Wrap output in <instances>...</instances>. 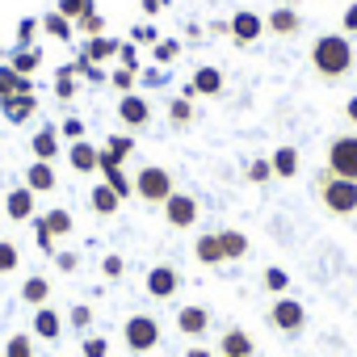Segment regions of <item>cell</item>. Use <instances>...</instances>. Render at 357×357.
Returning <instances> with one entry per match:
<instances>
[{
	"instance_id": "6f0895ef",
	"label": "cell",
	"mask_w": 357,
	"mask_h": 357,
	"mask_svg": "<svg viewBox=\"0 0 357 357\" xmlns=\"http://www.w3.org/2000/svg\"><path fill=\"white\" fill-rule=\"evenodd\" d=\"M185 357H215L211 349H202V344H194V349H185Z\"/></svg>"
},
{
	"instance_id": "680465c9",
	"label": "cell",
	"mask_w": 357,
	"mask_h": 357,
	"mask_svg": "<svg viewBox=\"0 0 357 357\" xmlns=\"http://www.w3.org/2000/svg\"><path fill=\"white\" fill-rule=\"evenodd\" d=\"M282 5H294V9H298V5H303V0H282Z\"/></svg>"
},
{
	"instance_id": "4316f807",
	"label": "cell",
	"mask_w": 357,
	"mask_h": 357,
	"mask_svg": "<svg viewBox=\"0 0 357 357\" xmlns=\"http://www.w3.org/2000/svg\"><path fill=\"white\" fill-rule=\"evenodd\" d=\"M219 244H223V261H240V257H248V236L236 231V227H223V231H219Z\"/></svg>"
},
{
	"instance_id": "681fc988",
	"label": "cell",
	"mask_w": 357,
	"mask_h": 357,
	"mask_svg": "<svg viewBox=\"0 0 357 357\" xmlns=\"http://www.w3.org/2000/svg\"><path fill=\"white\" fill-rule=\"evenodd\" d=\"M101 273H105V278H109V282H114V278H122V273H126V261H122V257H118V252H109V257H105V261H101Z\"/></svg>"
},
{
	"instance_id": "9f6ffc18",
	"label": "cell",
	"mask_w": 357,
	"mask_h": 357,
	"mask_svg": "<svg viewBox=\"0 0 357 357\" xmlns=\"http://www.w3.org/2000/svg\"><path fill=\"white\" fill-rule=\"evenodd\" d=\"M344 118L357 126V97H349V101H344Z\"/></svg>"
},
{
	"instance_id": "603a6c76",
	"label": "cell",
	"mask_w": 357,
	"mask_h": 357,
	"mask_svg": "<svg viewBox=\"0 0 357 357\" xmlns=\"http://www.w3.org/2000/svg\"><path fill=\"white\" fill-rule=\"evenodd\" d=\"M97 151H101L97 143L80 139V143H72V147H68V164H72L76 172H84V176H89V172H97Z\"/></svg>"
},
{
	"instance_id": "bcb514c9",
	"label": "cell",
	"mask_w": 357,
	"mask_h": 357,
	"mask_svg": "<svg viewBox=\"0 0 357 357\" xmlns=\"http://www.w3.org/2000/svg\"><path fill=\"white\" fill-rule=\"evenodd\" d=\"M139 84H143V89H164V84H168V76H164V68H155V63H151V68H143V72H139Z\"/></svg>"
},
{
	"instance_id": "74e56055",
	"label": "cell",
	"mask_w": 357,
	"mask_h": 357,
	"mask_svg": "<svg viewBox=\"0 0 357 357\" xmlns=\"http://www.w3.org/2000/svg\"><path fill=\"white\" fill-rule=\"evenodd\" d=\"M261 282H265V290H269V294H286V290H290V273H286L282 265H269Z\"/></svg>"
},
{
	"instance_id": "277c9868",
	"label": "cell",
	"mask_w": 357,
	"mask_h": 357,
	"mask_svg": "<svg viewBox=\"0 0 357 357\" xmlns=\"http://www.w3.org/2000/svg\"><path fill=\"white\" fill-rule=\"evenodd\" d=\"M324 168L332 176L357 181V135H332L328 139V151H324Z\"/></svg>"
},
{
	"instance_id": "7a4b0ae2",
	"label": "cell",
	"mask_w": 357,
	"mask_h": 357,
	"mask_svg": "<svg viewBox=\"0 0 357 357\" xmlns=\"http://www.w3.org/2000/svg\"><path fill=\"white\" fill-rule=\"evenodd\" d=\"M319 202L328 215L336 219H349L357 215V181H344V176H332L328 168L319 172Z\"/></svg>"
},
{
	"instance_id": "7dc6e473",
	"label": "cell",
	"mask_w": 357,
	"mask_h": 357,
	"mask_svg": "<svg viewBox=\"0 0 357 357\" xmlns=\"http://www.w3.org/2000/svg\"><path fill=\"white\" fill-rule=\"evenodd\" d=\"M80 353H84V357H109V340H105V336H84Z\"/></svg>"
},
{
	"instance_id": "f6af8a7d",
	"label": "cell",
	"mask_w": 357,
	"mask_h": 357,
	"mask_svg": "<svg viewBox=\"0 0 357 357\" xmlns=\"http://www.w3.org/2000/svg\"><path fill=\"white\" fill-rule=\"evenodd\" d=\"M248 181H252V185L273 181V164H269V160H252V164H248Z\"/></svg>"
},
{
	"instance_id": "52a82bcc",
	"label": "cell",
	"mask_w": 357,
	"mask_h": 357,
	"mask_svg": "<svg viewBox=\"0 0 357 357\" xmlns=\"http://www.w3.org/2000/svg\"><path fill=\"white\" fill-rule=\"evenodd\" d=\"M160 211H164V223L176 227V231H190V227L198 223V215H202L198 198H194V194H181V190H172V198H168Z\"/></svg>"
},
{
	"instance_id": "83f0119b",
	"label": "cell",
	"mask_w": 357,
	"mask_h": 357,
	"mask_svg": "<svg viewBox=\"0 0 357 357\" xmlns=\"http://www.w3.org/2000/svg\"><path fill=\"white\" fill-rule=\"evenodd\" d=\"M47 298H51V282L47 278H26L22 282V303H30V307H47Z\"/></svg>"
},
{
	"instance_id": "d6a6232c",
	"label": "cell",
	"mask_w": 357,
	"mask_h": 357,
	"mask_svg": "<svg viewBox=\"0 0 357 357\" xmlns=\"http://www.w3.org/2000/svg\"><path fill=\"white\" fill-rule=\"evenodd\" d=\"M168 122L172 126H190L194 122V101L190 97H172L168 101Z\"/></svg>"
},
{
	"instance_id": "9a60e30c",
	"label": "cell",
	"mask_w": 357,
	"mask_h": 357,
	"mask_svg": "<svg viewBox=\"0 0 357 357\" xmlns=\"http://www.w3.org/2000/svg\"><path fill=\"white\" fill-rule=\"evenodd\" d=\"M0 109H5V122L22 126V122H30V118L38 114V97H34V93H17V97H5V101H0Z\"/></svg>"
},
{
	"instance_id": "4fadbf2b",
	"label": "cell",
	"mask_w": 357,
	"mask_h": 357,
	"mask_svg": "<svg viewBox=\"0 0 357 357\" xmlns=\"http://www.w3.org/2000/svg\"><path fill=\"white\" fill-rule=\"evenodd\" d=\"M176 328H181L190 340H202V336L211 332V311H206V307H198V303H190V307L176 311Z\"/></svg>"
},
{
	"instance_id": "11a10c76",
	"label": "cell",
	"mask_w": 357,
	"mask_h": 357,
	"mask_svg": "<svg viewBox=\"0 0 357 357\" xmlns=\"http://www.w3.org/2000/svg\"><path fill=\"white\" fill-rule=\"evenodd\" d=\"M164 5H168V0H143V13H147V17H155Z\"/></svg>"
},
{
	"instance_id": "e0dca14e",
	"label": "cell",
	"mask_w": 357,
	"mask_h": 357,
	"mask_svg": "<svg viewBox=\"0 0 357 357\" xmlns=\"http://www.w3.org/2000/svg\"><path fill=\"white\" fill-rule=\"evenodd\" d=\"M26 190L34 194H55V164L51 160H34L26 168Z\"/></svg>"
},
{
	"instance_id": "d6986e66",
	"label": "cell",
	"mask_w": 357,
	"mask_h": 357,
	"mask_svg": "<svg viewBox=\"0 0 357 357\" xmlns=\"http://www.w3.org/2000/svg\"><path fill=\"white\" fill-rule=\"evenodd\" d=\"M34 336L38 340H51V344L63 336V319H59L55 307H34Z\"/></svg>"
},
{
	"instance_id": "3957f363",
	"label": "cell",
	"mask_w": 357,
	"mask_h": 357,
	"mask_svg": "<svg viewBox=\"0 0 357 357\" xmlns=\"http://www.w3.org/2000/svg\"><path fill=\"white\" fill-rule=\"evenodd\" d=\"M172 172L168 168H160V164H143L139 172H135V198L143 202V206H164L168 198H172Z\"/></svg>"
},
{
	"instance_id": "94428289",
	"label": "cell",
	"mask_w": 357,
	"mask_h": 357,
	"mask_svg": "<svg viewBox=\"0 0 357 357\" xmlns=\"http://www.w3.org/2000/svg\"><path fill=\"white\" fill-rule=\"evenodd\" d=\"M219 357H223V353H219Z\"/></svg>"
},
{
	"instance_id": "f907efd6",
	"label": "cell",
	"mask_w": 357,
	"mask_h": 357,
	"mask_svg": "<svg viewBox=\"0 0 357 357\" xmlns=\"http://www.w3.org/2000/svg\"><path fill=\"white\" fill-rule=\"evenodd\" d=\"M118 63L139 72V55H135V43H122V47H118Z\"/></svg>"
},
{
	"instance_id": "60d3db41",
	"label": "cell",
	"mask_w": 357,
	"mask_h": 357,
	"mask_svg": "<svg viewBox=\"0 0 357 357\" xmlns=\"http://www.w3.org/2000/svg\"><path fill=\"white\" fill-rule=\"evenodd\" d=\"M76 30H80L84 38H101V34H105V17H101V13H89V17L76 22Z\"/></svg>"
},
{
	"instance_id": "8992f818",
	"label": "cell",
	"mask_w": 357,
	"mask_h": 357,
	"mask_svg": "<svg viewBox=\"0 0 357 357\" xmlns=\"http://www.w3.org/2000/svg\"><path fill=\"white\" fill-rule=\"evenodd\" d=\"M269 324H273L278 332H286V336H298V332L307 328V307H303L298 298H290V294H278L273 307H269Z\"/></svg>"
},
{
	"instance_id": "f35d334b",
	"label": "cell",
	"mask_w": 357,
	"mask_h": 357,
	"mask_svg": "<svg viewBox=\"0 0 357 357\" xmlns=\"http://www.w3.org/2000/svg\"><path fill=\"white\" fill-rule=\"evenodd\" d=\"M22 265V252H17V244L13 240H0V273H13Z\"/></svg>"
},
{
	"instance_id": "4dcf8cb0",
	"label": "cell",
	"mask_w": 357,
	"mask_h": 357,
	"mask_svg": "<svg viewBox=\"0 0 357 357\" xmlns=\"http://www.w3.org/2000/svg\"><path fill=\"white\" fill-rule=\"evenodd\" d=\"M55 13H59V17H68V22L76 26L80 17L97 13V0H59V5H55Z\"/></svg>"
},
{
	"instance_id": "8d00e7d4",
	"label": "cell",
	"mask_w": 357,
	"mask_h": 357,
	"mask_svg": "<svg viewBox=\"0 0 357 357\" xmlns=\"http://www.w3.org/2000/svg\"><path fill=\"white\" fill-rule=\"evenodd\" d=\"M109 84H114V89H118V93L126 97V93H135V84H139V72H135V68H122V63H118V68L109 72Z\"/></svg>"
},
{
	"instance_id": "cb8c5ba5",
	"label": "cell",
	"mask_w": 357,
	"mask_h": 357,
	"mask_svg": "<svg viewBox=\"0 0 357 357\" xmlns=\"http://www.w3.org/2000/svg\"><path fill=\"white\" fill-rule=\"evenodd\" d=\"M17 93H34V80L30 76H17L13 68H9V59L0 63V101L5 97H17Z\"/></svg>"
},
{
	"instance_id": "6da1fadb",
	"label": "cell",
	"mask_w": 357,
	"mask_h": 357,
	"mask_svg": "<svg viewBox=\"0 0 357 357\" xmlns=\"http://www.w3.org/2000/svg\"><path fill=\"white\" fill-rule=\"evenodd\" d=\"M357 68V51H353V38L344 34H319L311 43V72L324 80V84H340L349 80Z\"/></svg>"
},
{
	"instance_id": "d590c367",
	"label": "cell",
	"mask_w": 357,
	"mask_h": 357,
	"mask_svg": "<svg viewBox=\"0 0 357 357\" xmlns=\"http://www.w3.org/2000/svg\"><path fill=\"white\" fill-rule=\"evenodd\" d=\"M5 357H34V336L30 332H13L5 340Z\"/></svg>"
},
{
	"instance_id": "ffe728a7",
	"label": "cell",
	"mask_w": 357,
	"mask_h": 357,
	"mask_svg": "<svg viewBox=\"0 0 357 357\" xmlns=\"http://www.w3.org/2000/svg\"><path fill=\"white\" fill-rule=\"evenodd\" d=\"M269 164H273V176H278V181H294V176H298V147H290V143H282L273 155H269Z\"/></svg>"
},
{
	"instance_id": "836d02e7",
	"label": "cell",
	"mask_w": 357,
	"mask_h": 357,
	"mask_svg": "<svg viewBox=\"0 0 357 357\" xmlns=\"http://www.w3.org/2000/svg\"><path fill=\"white\" fill-rule=\"evenodd\" d=\"M101 147H105V151H109V155H114L118 164H126V160L135 155V139H130V135H109V139H105Z\"/></svg>"
},
{
	"instance_id": "816d5d0a",
	"label": "cell",
	"mask_w": 357,
	"mask_h": 357,
	"mask_svg": "<svg viewBox=\"0 0 357 357\" xmlns=\"http://www.w3.org/2000/svg\"><path fill=\"white\" fill-rule=\"evenodd\" d=\"M55 265H59V273H76L80 269V257L76 252H55Z\"/></svg>"
},
{
	"instance_id": "8fae6325",
	"label": "cell",
	"mask_w": 357,
	"mask_h": 357,
	"mask_svg": "<svg viewBox=\"0 0 357 357\" xmlns=\"http://www.w3.org/2000/svg\"><path fill=\"white\" fill-rule=\"evenodd\" d=\"M118 122H122L126 130H139V126H147V122H151V105H147V97H139V93H126V97H118Z\"/></svg>"
},
{
	"instance_id": "f5cc1de1",
	"label": "cell",
	"mask_w": 357,
	"mask_h": 357,
	"mask_svg": "<svg viewBox=\"0 0 357 357\" xmlns=\"http://www.w3.org/2000/svg\"><path fill=\"white\" fill-rule=\"evenodd\" d=\"M340 34H344V38H353V34H357V5H349V9H344V17H340Z\"/></svg>"
},
{
	"instance_id": "b9f144b4",
	"label": "cell",
	"mask_w": 357,
	"mask_h": 357,
	"mask_svg": "<svg viewBox=\"0 0 357 357\" xmlns=\"http://www.w3.org/2000/svg\"><path fill=\"white\" fill-rule=\"evenodd\" d=\"M38 17H22L17 22V47H34V38H38Z\"/></svg>"
},
{
	"instance_id": "7c38bea8",
	"label": "cell",
	"mask_w": 357,
	"mask_h": 357,
	"mask_svg": "<svg viewBox=\"0 0 357 357\" xmlns=\"http://www.w3.org/2000/svg\"><path fill=\"white\" fill-rule=\"evenodd\" d=\"M176 290H181V273L172 265H151L147 269V294L151 298H172Z\"/></svg>"
},
{
	"instance_id": "9c48e42d",
	"label": "cell",
	"mask_w": 357,
	"mask_h": 357,
	"mask_svg": "<svg viewBox=\"0 0 357 357\" xmlns=\"http://www.w3.org/2000/svg\"><path fill=\"white\" fill-rule=\"evenodd\" d=\"M265 34H273V38H282V43L298 38V34H303V13H298L294 5H278V9H269V17H265Z\"/></svg>"
},
{
	"instance_id": "1f68e13d",
	"label": "cell",
	"mask_w": 357,
	"mask_h": 357,
	"mask_svg": "<svg viewBox=\"0 0 357 357\" xmlns=\"http://www.w3.org/2000/svg\"><path fill=\"white\" fill-rule=\"evenodd\" d=\"M72 76H80V80H89V84H105V80H109V72H105L101 63L84 59V55H80V59L72 63Z\"/></svg>"
},
{
	"instance_id": "ab89813d",
	"label": "cell",
	"mask_w": 357,
	"mask_h": 357,
	"mask_svg": "<svg viewBox=\"0 0 357 357\" xmlns=\"http://www.w3.org/2000/svg\"><path fill=\"white\" fill-rule=\"evenodd\" d=\"M34 223V244H38V252H47V257H55V236L47 231V223H43V215L38 219H30Z\"/></svg>"
},
{
	"instance_id": "5b68a950",
	"label": "cell",
	"mask_w": 357,
	"mask_h": 357,
	"mask_svg": "<svg viewBox=\"0 0 357 357\" xmlns=\"http://www.w3.org/2000/svg\"><path fill=\"white\" fill-rule=\"evenodd\" d=\"M122 344H126L130 353H151V349L160 344V324H155V315H130V319L122 324Z\"/></svg>"
},
{
	"instance_id": "7bdbcfd3",
	"label": "cell",
	"mask_w": 357,
	"mask_h": 357,
	"mask_svg": "<svg viewBox=\"0 0 357 357\" xmlns=\"http://www.w3.org/2000/svg\"><path fill=\"white\" fill-rule=\"evenodd\" d=\"M72 93H76V76H72V68H59L55 72V97L72 101Z\"/></svg>"
},
{
	"instance_id": "44dd1931",
	"label": "cell",
	"mask_w": 357,
	"mask_h": 357,
	"mask_svg": "<svg viewBox=\"0 0 357 357\" xmlns=\"http://www.w3.org/2000/svg\"><path fill=\"white\" fill-rule=\"evenodd\" d=\"M118 47H122L118 38H109V34H101V38H84V47H80V55L105 68L109 59H118Z\"/></svg>"
},
{
	"instance_id": "d4e9b609",
	"label": "cell",
	"mask_w": 357,
	"mask_h": 357,
	"mask_svg": "<svg viewBox=\"0 0 357 357\" xmlns=\"http://www.w3.org/2000/svg\"><path fill=\"white\" fill-rule=\"evenodd\" d=\"M194 257L198 265H223V244H219V231H206L194 240Z\"/></svg>"
},
{
	"instance_id": "30bf717a",
	"label": "cell",
	"mask_w": 357,
	"mask_h": 357,
	"mask_svg": "<svg viewBox=\"0 0 357 357\" xmlns=\"http://www.w3.org/2000/svg\"><path fill=\"white\" fill-rule=\"evenodd\" d=\"M223 84H227V80H223V72H219L215 63H202V68L190 76V84L181 89V97H190V101H194V97H219V93H223Z\"/></svg>"
},
{
	"instance_id": "484cf974",
	"label": "cell",
	"mask_w": 357,
	"mask_h": 357,
	"mask_svg": "<svg viewBox=\"0 0 357 357\" xmlns=\"http://www.w3.org/2000/svg\"><path fill=\"white\" fill-rule=\"evenodd\" d=\"M9 68H13L17 76H34V72L43 68V51H38V47H17V51L9 55Z\"/></svg>"
},
{
	"instance_id": "f1b7e54d",
	"label": "cell",
	"mask_w": 357,
	"mask_h": 357,
	"mask_svg": "<svg viewBox=\"0 0 357 357\" xmlns=\"http://www.w3.org/2000/svg\"><path fill=\"white\" fill-rule=\"evenodd\" d=\"M38 26H43V34H51L55 43H72V34H76V26H72L68 17H59L55 9H51V13H47L43 22H38Z\"/></svg>"
},
{
	"instance_id": "c3c4849f",
	"label": "cell",
	"mask_w": 357,
	"mask_h": 357,
	"mask_svg": "<svg viewBox=\"0 0 357 357\" xmlns=\"http://www.w3.org/2000/svg\"><path fill=\"white\" fill-rule=\"evenodd\" d=\"M59 135H63L68 143H80V139H84V122H80V118H63V122H59Z\"/></svg>"
},
{
	"instance_id": "91938a15",
	"label": "cell",
	"mask_w": 357,
	"mask_h": 357,
	"mask_svg": "<svg viewBox=\"0 0 357 357\" xmlns=\"http://www.w3.org/2000/svg\"><path fill=\"white\" fill-rule=\"evenodd\" d=\"M0 63H5V51H0Z\"/></svg>"
},
{
	"instance_id": "ac0fdd59",
	"label": "cell",
	"mask_w": 357,
	"mask_h": 357,
	"mask_svg": "<svg viewBox=\"0 0 357 357\" xmlns=\"http://www.w3.org/2000/svg\"><path fill=\"white\" fill-rule=\"evenodd\" d=\"M59 143H63L59 126H38V135L30 139V151H34V160H51V164H55V155H59Z\"/></svg>"
},
{
	"instance_id": "ee69618b",
	"label": "cell",
	"mask_w": 357,
	"mask_h": 357,
	"mask_svg": "<svg viewBox=\"0 0 357 357\" xmlns=\"http://www.w3.org/2000/svg\"><path fill=\"white\" fill-rule=\"evenodd\" d=\"M93 315H97V311H93L89 303H76L68 319H72V328H76V332H89V328H93Z\"/></svg>"
},
{
	"instance_id": "db71d44e",
	"label": "cell",
	"mask_w": 357,
	"mask_h": 357,
	"mask_svg": "<svg viewBox=\"0 0 357 357\" xmlns=\"http://www.w3.org/2000/svg\"><path fill=\"white\" fill-rule=\"evenodd\" d=\"M130 38H135V43H147V47H155V43H160V34H155L151 26H135V30H130Z\"/></svg>"
},
{
	"instance_id": "2e32d148",
	"label": "cell",
	"mask_w": 357,
	"mask_h": 357,
	"mask_svg": "<svg viewBox=\"0 0 357 357\" xmlns=\"http://www.w3.org/2000/svg\"><path fill=\"white\" fill-rule=\"evenodd\" d=\"M89 206H93V215H97V219H114V215L122 211V198H118L105 181H97V185L89 190Z\"/></svg>"
},
{
	"instance_id": "7402d4cb",
	"label": "cell",
	"mask_w": 357,
	"mask_h": 357,
	"mask_svg": "<svg viewBox=\"0 0 357 357\" xmlns=\"http://www.w3.org/2000/svg\"><path fill=\"white\" fill-rule=\"evenodd\" d=\"M219 353H223V357H257V340H252L244 328H227Z\"/></svg>"
},
{
	"instance_id": "ba28073f",
	"label": "cell",
	"mask_w": 357,
	"mask_h": 357,
	"mask_svg": "<svg viewBox=\"0 0 357 357\" xmlns=\"http://www.w3.org/2000/svg\"><path fill=\"white\" fill-rule=\"evenodd\" d=\"M227 26H231V30H227V38H231L236 47H252V43H261V38H265V17H261L257 9H236Z\"/></svg>"
},
{
	"instance_id": "f546056e",
	"label": "cell",
	"mask_w": 357,
	"mask_h": 357,
	"mask_svg": "<svg viewBox=\"0 0 357 357\" xmlns=\"http://www.w3.org/2000/svg\"><path fill=\"white\" fill-rule=\"evenodd\" d=\"M43 223H47V231L55 236V240H63V236H72V227H76V219H72V211H47L43 215Z\"/></svg>"
},
{
	"instance_id": "e575fe53",
	"label": "cell",
	"mask_w": 357,
	"mask_h": 357,
	"mask_svg": "<svg viewBox=\"0 0 357 357\" xmlns=\"http://www.w3.org/2000/svg\"><path fill=\"white\" fill-rule=\"evenodd\" d=\"M176 55H181V43H176V38H160V43L151 47V59H155V68H168V63H176Z\"/></svg>"
},
{
	"instance_id": "5bb4252c",
	"label": "cell",
	"mask_w": 357,
	"mask_h": 357,
	"mask_svg": "<svg viewBox=\"0 0 357 357\" xmlns=\"http://www.w3.org/2000/svg\"><path fill=\"white\" fill-rule=\"evenodd\" d=\"M34 190H26V185H17V190H9L5 194V215L13 219V223H30L34 219Z\"/></svg>"
}]
</instances>
